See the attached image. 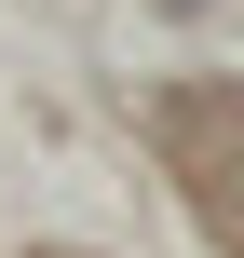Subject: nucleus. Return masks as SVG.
<instances>
[{"mask_svg":"<svg viewBox=\"0 0 244 258\" xmlns=\"http://www.w3.org/2000/svg\"><path fill=\"white\" fill-rule=\"evenodd\" d=\"M163 14H204V0H163Z\"/></svg>","mask_w":244,"mask_h":258,"instance_id":"obj_1","label":"nucleus"}]
</instances>
